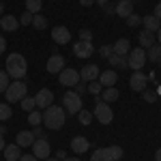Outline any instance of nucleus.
I'll use <instances>...</instances> for the list:
<instances>
[{"mask_svg":"<svg viewBox=\"0 0 161 161\" xmlns=\"http://www.w3.org/2000/svg\"><path fill=\"white\" fill-rule=\"evenodd\" d=\"M64 114H67L64 108H58V105L52 103L50 108H45V112H43V125L47 129H60L64 125V118H67Z\"/></svg>","mask_w":161,"mask_h":161,"instance_id":"obj_1","label":"nucleus"},{"mask_svg":"<svg viewBox=\"0 0 161 161\" xmlns=\"http://www.w3.org/2000/svg\"><path fill=\"white\" fill-rule=\"evenodd\" d=\"M26 71H28V64H26V58L22 54H11L7 58V73L13 80H22L26 77Z\"/></svg>","mask_w":161,"mask_h":161,"instance_id":"obj_2","label":"nucleus"},{"mask_svg":"<svg viewBox=\"0 0 161 161\" xmlns=\"http://www.w3.org/2000/svg\"><path fill=\"white\" fill-rule=\"evenodd\" d=\"M26 92H28V86H26V82H19V80H15L9 84V88L4 90V97L9 103H17V101H22L26 97Z\"/></svg>","mask_w":161,"mask_h":161,"instance_id":"obj_3","label":"nucleus"},{"mask_svg":"<svg viewBox=\"0 0 161 161\" xmlns=\"http://www.w3.org/2000/svg\"><path fill=\"white\" fill-rule=\"evenodd\" d=\"M120 157H123V148L120 146H108V148L95 150L90 161H118Z\"/></svg>","mask_w":161,"mask_h":161,"instance_id":"obj_4","label":"nucleus"},{"mask_svg":"<svg viewBox=\"0 0 161 161\" xmlns=\"http://www.w3.org/2000/svg\"><path fill=\"white\" fill-rule=\"evenodd\" d=\"M62 108H64V112H69V114H77V112L82 110V97H80L75 90L64 92V97H62Z\"/></svg>","mask_w":161,"mask_h":161,"instance_id":"obj_5","label":"nucleus"},{"mask_svg":"<svg viewBox=\"0 0 161 161\" xmlns=\"http://www.w3.org/2000/svg\"><path fill=\"white\" fill-rule=\"evenodd\" d=\"M127 64H129L133 71H140V69L146 64V50H142V47L129 50V54H127Z\"/></svg>","mask_w":161,"mask_h":161,"instance_id":"obj_6","label":"nucleus"},{"mask_svg":"<svg viewBox=\"0 0 161 161\" xmlns=\"http://www.w3.org/2000/svg\"><path fill=\"white\" fill-rule=\"evenodd\" d=\"M97 120H99L101 125H110L112 118H114V112H112V108L105 103V101H97V105H95V114H92Z\"/></svg>","mask_w":161,"mask_h":161,"instance_id":"obj_7","label":"nucleus"},{"mask_svg":"<svg viewBox=\"0 0 161 161\" xmlns=\"http://www.w3.org/2000/svg\"><path fill=\"white\" fill-rule=\"evenodd\" d=\"M30 148H32V155H35L37 159H47V157H50V142H47L45 137H37Z\"/></svg>","mask_w":161,"mask_h":161,"instance_id":"obj_8","label":"nucleus"},{"mask_svg":"<svg viewBox=\"0 0 161 161\" xmlns=\"http://www.w3.org/2000/svg\"><path fill=\"white\" fill-rule=\"evenodd\" d=\"M58 80H60L62 86H69V88H71V86H75L82 77H80V71H75V69H67V67H64L60 73H58Z\"/></svg>","mask_w":161,"mask_h":161,"instance_id":"obj_9","label":"nucleus"},{"mask_svg":"<svg viewBox=\"0 0 161 161\" xmlns=\"http://www.w3.org/2000/svg\"><path fill=\"white\" fill-rule=\"evenodd\" d=\"M146 84H148V77L142 73V71H136V73L131 75V80H129V86H131V90H136V92H144L146 90Z\"/></svg>","mask_w":161,"mask_h":161,"instance_id":"obj_10","label":"nucleus"},{"mask_svg":"<svg viewBox=\"0 0 161 161\" xmlns=\"http://www.w3.org/2000/svg\"><path fill=\"white\" fill-rule=\"evenodd\" d=\"M52 99H54V92H52L50 88H41L37 95H35V101H37V108L41 110H45V108H50L52 105Z\"/></svg>","mask_w":161,"mask_h":161,"instance_id":"obj_11","label":"nucleus"},{"mask_svg":"<svg viewBox=\"0 0 161 161\" xmlns=\"http://www.w3.org/2000/svg\"><path fill=\"white\" fill-rule=\"evenodd\" d=\"M52 39H54V43H58V45H67V43L71 41V32H69L64 26H56V28H52Z\"/></svg>","mask_w":161,"mask_h":161,"instance_id":"obj_12","label":"nucleus"},{"mask_svg":"<svg viewBox=\"0 0 161 161\" xmlns=\"http://www.w3.org/2000/svg\"><path fill=\"white\" fill-rule=\"evenodd\" d=\"M92 52H95V47L90 41H80L73 45V54L77 58H88V56H92Z\"/></svg>","mask_w":161,"mask_h":161,"instance_id":"obj_13","label":"nucleus"},{"mask_svg":"<svg viewBox=\"0 0 161 161\" xmlns=\"http://www.w3.org/2000/svg\"><path fill=\"white\" fill-rule=\"evenodd\" d=\"M99 67L97 64H84V69L80 71V77L84 80V82H95L97 77H99Z\"/></svg>","mask_w":161,"mask_h":161,"instance_id":"obj_14","label":"nucleus"},{"mask_svg":"<svg viewBox=\"0 0 161 161\" xmlns=\"http://www.w3.org/2000/svg\"><path fill=\"white\" fill-rule=\"evenodd\" d=\"M114 11H116V15H120V17L127 19V17L133 13V2H131V0H118L116 7H114Z\"/></svg>","mask_w":161,"mask_h":161,"instance_id":"obj_15","label":"nucleus"},{"mask_svg":"<svg viewBox=\"0 0 161 161\" xmlns=\"http://www.w3.org/2000/svg\"><path fill=\"white\" fill-rule=\"evenodd\" d=\"M62 69H64V58H62L60 54L50 56V60H47V71H50V73H60Z\"/></svg>","mask_w":161,"mask_h":161,"instance_id":"obj_16","label":"nucleus"},{"mask_svg":"<svg viewBox=\"0 0 161 161\" xmlns=\"http://www.w3.org/2000/svg\"><path fill=\"white\" fill-rule=\"evenodd\" d=\"M32 142H35V133H32V131H19L17 137H15V144H17L19 148H28V146H32Z\"/></svg>","mask_w":161,"mask_h":161,"instance_id":"obj_17","label":"nucleus"},{"mask_svg":"<svg viewBox=\"0 0 161 161\" xmlns=\"http://www.w3.org/2000/svg\"><path fill=\"white\" fill-rule=\"evenodd\" d=\"M17 26H19V19H17L15 15H4V17H0V28L7 30V32H15Z\"/></svg>","mask_w":161,"mask_h":161,"instance_id":"obj_18","label":"nucleus"},{"mask_svg":"<svg viewBox=\"0 0 161 161\" xmlns=\"http://www.w3.org/2000/svg\"><path fill=\"white\" fill-rule=\"evenodd\" d=\"M99 84L101 86H105V88H112L114 84H116V80H118V75H116V71H103V73H99Z\"/></svg>","mask_w":161,"mask_h":161,"instance_id":"obj_19","label":"nucleus"},{"mask_svg":"<svg viewBox=\"0 0 161 161\" xmlns=\"http://www.w3.org/2000/svg\"><path fill=\"white\" fill-rule=\"evenodd\" d=\"M88 146H90V142H88L86 137H82V136H75L73 140H71V150H75L77 155H80V153H86Z\"/></svg>","mask_w":161,"mask_h":161,"instance_id":"obj_20","label":"nucleus"},{"mask_svg":"<svg viewBox=\"0 0 161 161\" xmlns=\"http://www.w3.org/2000/svg\"><path fill=\"white\" fill-rule=\"evenodd\" d=\"M22 157V150L17 144H9V146H4V159L7 161H19Z\"/></svg>","mask_w":161,"mask_h":161,"instance_id":"obj_21","label":"nucleus"},{"mask_svg":"<svg viewBox=\"0 0 161 161\" xmlns=\"http://www.w3.org/2000/svg\"><path fill=\"white\" fill-rule=\"evenodd\" d=\"M108 62H110V64H114L116 69H120V71L129 67V64H127V56H120V54H114V52H112L110 56H108Z\"/></svg>","mask_w":161,"mask_h":161,"instance_id":"obj_22","label":"nucleus"},{"mask_svg":"<svg viewBox=\"0 0 161 161\" xmlns=\"http://www.w3.org/2000/svg\"><path fill=\"white\" fill-rule=\"evenodd\" d=\"M142 24H144V28L150 30V32H157V30L161 28V22L155 17V15H146V17H142Z\"/></svg>","mask_w":161,"mask_h":161,"instance_id":"obj_23","label":"nucleus"},{"mask_svg":"<svg viewBox=\"0 0 161 161\" xmlns=\"http://www.w3.org/2000/svg\"><path fill=\"white\" fill-rule=\"evenodd\" d=\"M112 47H114V54L127 56V54H129V47H131V45H129V39H118V41H116V43L112 45Z\"/></svg>","mask_w":161,"mask_h":161,"instance_id":"obj_24","label":"nucleus"},{"mask_svg":"<svg viewBox=\"0 0 161 161\" xmlns=\"http://www.w3.org/2000/svg\"><path fill=\"white\" fill-rule=\"evenodd\" d=\"M146 58H150L153 62H161V45L159 43H153L146 50Z\"/></svg>","mask_w":161,"mask_h":161,"instance_id":"obj_25","label":"nucleus"},{"mask_svg":"<svg viewBox=\"0 0 161 161\" xmlns=\"http://www.w3.org/2000/svg\"><path fill=\"white\" fill-rule=\"evenodd\" d=\"M153 43H155V32L142 30V32H140V45H142V47H150Z\"/></svg>","mask_w":161,"mask_h":161,"instance_id":"obj_26","label":"nucleus"},{"mask_svg":"<svg viewBox=\"0 0 161 161\" xmlns=\"http://www.w3.org/2000/svg\"><path fill=\"white\" fill-rule=\"evenodd\" d=\"M30 26H35V30H45V28H47V17L37 13V15L32 17V24Z\"/></svg>","mask_w":161,"mask_h":161,"instance_id":"obj_27","label":"nucleus"},{"mask_svg":"<svg viewBox=\"0 0 161 161\" xmlns=\"http://www.w3.org/2000/svg\"><path fill=\"white\" fill-rule=\"evenodd\" d=\"M41 7H43L41 0H26V11L32 13V15H37V13L41 11Z\"/></svg>","mask_w":161,"mask_h":161,"instance_id":"obj_28","label":"nucleus"},{"mask_svg":"<svg viewBox=\"0 0 161 161\" xmlns=\"http://www.w3.org/2000/svg\"><path fill=\"white\" fill-rule=\"evenodd\" d=\"M118 97H120V95H118V90H116L114 86L103 90V101H105V103H112V101H116Z\"/></svg>","mask_w":161,"mask_h":161,"instance_id":"obj_29","label":"nucleus"},{"mask_svg":"<svg viewBox=\"0 0 161 161\" xmlns=\"http://www.w3.org/2000/svg\"><path fill=\"white\" fill-rule=\"evenodd\" d=\"M28 123L32 125V127H39V125L43 123V114L37 112V110H32L30 114H28Z\"/></svg>","mask_w":161,"mask_h":161,"instance_id":"obj_30","label":"nucleus"},{"mask_svg":"<svg viewBox=\"0 0 161 161\" xmlns=\"http://www.w3.org/2000/svg\"><path fill=\"white\" fill-rule=\"evenodd\" d=\"M22 108H24L26 112H32L35 108H37V101H35V97H24V99H22Z\"/></svg>","mask_w":161,"mask_h":161,"instance_id":"obj_31","label":"nucleus"},{"mask_svg":"<svg viewBox=\"0 0 161 161\" xmlns=\"http://www.w3.org/2000/svg\"><path fill=\"white\" fill-rule=\"evenodd\" d=\"M9 118H11V105L0 103V120H9Z\"/></svg>","mask_w":161,"mask_h":161,"instance_id":"obj_32","label":"nucleus"},{"mask_svg":"<svg viewBox=\"0 0 161 161\" xmlns=\"http://www.w3.org/2000/svg\"><path fill=\"white\" fill-rule=\"evenodd\" d=\"M77 114H80L77 118H80V123H82V125H90V123H92V114H90L88 110H80Z\"/></svg>","mask_w":161,"mask_h":161,"instance_id":"obj_33","label":"nucleus"},{"mask_svg":"<svg viewBox=\"0 0 161 161\" xmlns=\"http://www.w3.org/2000/svg\"><path fill=\"white\" fill-rule=\"evenodd\" d=\"M9 84H11L9 82V73L7 71H0V92H4L9 88Z\"/></svg>","mask_w":161,"mask_h":161,"instance_id":"obj_34","label":"nucleus"},{"mask_svg":"<svg viewBox=\"0 0 161 161\" xmlns=\"http://www.w3.org/2000/svg\"><path fill=\"white\" fill-rule=\"evenodd\" d=\"M142 24V17L137 15V13H131L129 17H127V26H131V28H136V26Z\"/></svg>","mask_w":161,"mask_h":161,"instance_id":"obj_35","label":"nucleus"},{"mask_svg":"<svg viewBox=\"0 0 161 161\" xmlns=\"http://www.w3.org/2000/svg\"><path fill=\"white\" fill-rule=\"evenodd\" d=\"M101 88H103V86H101L99 82L95 80V82H90V84H88V92H90V95H99Z\"/></svg>","mask_w":161,"mask_h":161,"instance_id":"obj_36","label":"nucleus"},{"mask_svg":"<svg viewBox=\"0 0 161 161\" xmlns=\"http://www.w3.org/2000/svg\"><path fill=\"white\" fill-rule=\"evenodd\" d=\"M32 17H35L32 13H28V11H26L24 15L19 17V24H22V26H30V24H32Z\"/></svg>","mask_w":161,"mask_h":161,"instance_id":"obj_37","label":"nucleus"},{"mask_svg":"<svg viewBox=\"0 0 161 161\" xmlns=\"http://www.w3.org/2000/svg\"><path fill=\"white\" fill-rule=\"evenodd\" d=\"M80 41H90L92 43V30H88V28L80 30Z\"/></svg>","mask_w":161,"mask_h":161,"instance_id":"obj_38","label":"nucleus"},{"mask_svg":"<svg viewBox=\"0 0 161 161\" xmlns=\"http://www.w3.org/2000/svg\"><path fill=\"white\" fill-rule=\"evenodd\" d=\"M112 52H114V47H112V45H103V47L99 50V54L103 56V58H108V56H110Z\"/></svg>","mask_w":161,"mask_h":161,"instance_id":"obj_39","label":"nucleus"},{"mask_svg":"<svg viewBox=\"0 0 161 161\" xmlns=\"http://www.w3.org/2000/svg\"><path fill=\"white\" fill-rule=\"evenodd\" d=\"M155 99H157V95H155V92H150V90H144V101H148V103H153Z\"/></svg>","mask_w":161,"mask_h":161,"instance_id":"obj_40","label":"nucleus"},{"mask_svg":"<svg viewBox=\"0 0 161 161\" xmlns=\"http://www.w3.org/2000/svg\"><path fill=\"white\" fill-rule=\"evenodd\" d=\"M19 161H39V159L35 157V155H22V157H19Z\"/></svg>","mask_w":161,"mask_h":161,"instance_id":"obj_41","label":"nucleus"},{"mask_svg":"<svg viewBox=\"0 0 161 161\" xmlns=\"http://www.w3.org/2000/svg\"><path fill=\"white\" fill-rule=\"evenodd\" d=\"M32 133H35V137H45V131H43V129H39V127H35V131H32Z\"/></svg>","mask_w":161,"mask_h":161,"instance_id":"obj_42","label":"nucleus"},{"mask_svg":"<svg viewBox=\"0 0 161 161\" xmlns=\"http://www.w3.org/2000/svg\"><path fill=\"white\" fill-rule=\"evenodd\" d=\"M153 15H155V17H157V19L161 22V2L157 4V7H155V13H153Z\"/></svg>","mask_w":161,"mask_h":161,"instance_id":"obj_43","label":"nucleus"},{"mask_svg":"<svg viewBox=\"0 0 161 161\" xmlns=\"http://www.w3.org/2000/svg\"><path fill=\"white\" fill-rule=\"evenodd\" d=\"M75 88H77V90H75V92H77V95H80V97H82V92H84V90H86V86H82V84H80V82H77V84H75Z\"/></svg>","mask_w":161,"mask_h":161,"instance_id":"obj_44","label":"nucleus"},{"mask_svg":"<svg viewBox=\"0 0 161 161\" xmlns=\"http://www.w3.org/2000/svg\"><path fill=\"white\" fill-rule=\"evenodd\" d=\"M56 159L64 161V159H67V153H64V150H58V153H56Z\"/></svg>","mask_w":161,"mask_h":161,"instance_id":"obj_45","label":"nucleus"},{"mask_svg":"<svg viewBox=\"0 0 161 161\" xmlns=\"http://www.w3.org/2000/svg\"><path fill=\"white\" fill-rule=\"evenodd\" d=\"M7 50V41H4V37H0V54Z\"/></svg>","mask_w":161,"mask_h":161,"instance_id":"obj_46","label":"nucleus"},{"mask_svg":"<svg viewBox=\"0 0 161 161\" xmlns=\"http://www.w3.org/2000/svg\"><path fill=\"white\" fill-rule=\"evenodd\" d=\"M92 2H95V0H80V4H82V7H90Z\"/></svg>","mask_w":161,"mask_h":161,"instance_id":"obj_47","label":"nucleus"},{"mask_svg":"<svg viewBox=\"0 0 161 161\" xmlns=\"http://www.w3.org/2000/svg\"><path fill=\"white\" fill-rule=\"evenodd\" d=\"M4 146H7V144H4V137H2V133H0V150H4Z\"/></svg>","mask_w":161,"mask_h":161,"instance_id":"obj_48","label":"nucleus"},{"mask_svg":"<svg viewBox=\"0 0 161 161\" xmlns=\"http://www.w3.org/2000/svg\"><path fill=\"white\" fill-rule=\"evenodd\" d=\"M155 161H161V148L157 150V153H155Z\"/></svg>","mask_w":161,"mask_h":161,"instance_id":"obj_49","label":"nucleus"},{"mask_svg":"<svg viewBox=\"0 0 161 161\" xmlns=\"http://www.w3.org/2000/svg\"><path fill=\"white\" fill-rule=\"evenodd\" d=\"M95 2H97L99 7H105V4H108V0H95Z\"/></svg>","mask_w":161,"mask_h":161,"instance_id":"obj_50","label":"nucleus"},{"mask_svg":"<svg viewBox=\"0 0 161 161\" xmlns=\"http://www.w3.org/2000/svg\"><path fill=\"white\" fill-rule=\"evenodd\" d=\"M157 43H159V45H161V28H159V30H157Z\"/></svg>","mask_w":161,"mask_h":161,"instance_id":"obj_51","label":"nucleus"},{"mask_svg":"<svg viewBox=\"0 0 161 161\" xmlns=\"http://www.w3.org/2000/svg\"><path fill=\"white\" fill-rule=\"evenodd\" d=\"M43 161H60V159H56V157H47V159H43Z\"/></svg>","mask_w":161,"mask_h":161,"instance_id":"obj_52","label":"nucleus"},{"mask_svg":"<svg viewBox=\"0 0 161 161\" xmlns=\"http://www.w3.org/2000/svg\"><path fill=\"white\" fill-rule=\"evenodd\" d=\"M64 161H80V159H77V157H71V159L67 157V159H64Z\"/></svg>","mask_w":161,"mask_h":161,"instance_id":"obj_53","label":"nucleus"},{"mask_svg":"<svg viewBox=\"0 0 161 161\" xmlns=\"http://www.w3.org/2000/svg\"><path fill=\"white\" fill-rule=\"evenodd\" d=\"M2 11H4V4H2V2H0V13H2Z\"/></svg>","mask_w":161,"mask_h":161,"instance_id":"obj_54","label":"nucleus"},{"mask_svg":"<svg viewBox=\"0 0 161 161\" xmlns=\"http://www.w3.org/2000/svg\"><path fill=\"white\" fill-rule=\"evenodd\" d=\"M131 2H136V0H131Z\"/></svg>","mask_w":161,"mask_h":161,"instance_id":"obj_55","label":"nucleus"}]
</instances>
